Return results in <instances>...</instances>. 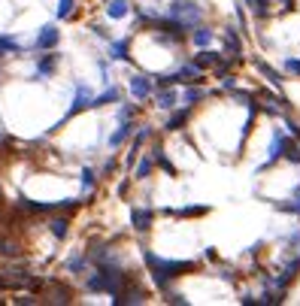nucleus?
Instances as JSON below:
<instances>
[{"label": "nucleus", "instance_id": "obj_8", "mask_svg": "<svg viewBox=\"0 0 300 306\" xmlns=\"http://www.w3.org/2000/svg\"><path fill=\"white\" fill-rule=\"evenodd\" d=\"M127 134H131V118H124V121H121V127L112 134V140H109V143H112V146H118L121 140H127Z\"/></svg>", "mask_w": 300, "mask_h": 306}, {"label": "nucleus", "instance_id": "obj_2", "mask_svg": "<svg viewBox=\"0 0 300 306\" xmlns=\"http://www.w3.org/2000/svg\"><path fill=\"white\" fill-rule=\"evenodd\" d=\"M170 15H173V18H185V24H191V21L200 18V9H197L191 0H176V3L170 6Z\"/></svg>", "mask_w": 300, "mask_h": 306}, {"label": "nucleus", "instance_id": "obj_1", "mask_svg": "<svg viewBox=\"0 0 300 306\" xmlns=\"http://www.w3.org/2000/svg\"><path fill=\"white\" fill-rule=\"evenodd\" d=\"M146 261H149V267H152V279H155L158 285H164V282H167V279H173V276H182V270H191V264L161 261V258H155L152 252H146Z\"/></svg>", "mask_w": 300, "mask_h": 306}, {"label": "nucleus", "instance_id": "obj_3", "mask_svg": "<svg viewBox=\"0 0 300 306\" xmlns=\"http://www.w3.org/2000/svg\"><path fill=\"white\" fill-rule=\"evenodd\" d=\"M58 36H61V33H58V27H55V24H46V27L39 30V39H36V46H39V49H52V46L58 42Z\"/></svg>", "mask_w": 300, "mask_h": 306}, {"label": "nucleus", "instance_id": "obj_6", "mask_svg": "<svg viewBox=\"0 0 300 306\" xmlns=\"http://www.w3.org/2000/svg\"><path fill=\"white\" fill-rule=\"evenodd\" d=\"M106 15H109V18H124V15H127V0H109Z\"/></svg>", "mask_w": 300, "mask_h": 306}, {"label": "nucleus", "instance_id": "obj_11", "mask_svg": "<svg viewBox=\"0 0 300 306\" xmlns=\"http://www.w3.org/2000/svg\"><path fill=\"white\" fill-rule=\"evenodd\" d=\"M112 58L127 61V42H112Z\"/></svg>", "mask_w": 300, "mask_h": 306}, {"label": "nucleus", "instance_id": "obj_9", "mask_svg": "<svg viewBox=\"0 0 300 306\" xmlns=\"http://www.w3.org/2000/svg\"><path fill=\"white\" fill-rule=\"evenodd\" d=\"M158 106L173 109V106H176V94H173V91H161V94H158Z\"/></svg>", "mask_w": 300, "mask_h": 306}, {"label": "nucleus", "instance_id": "obj_10", "mask_svg": "<svg viewBox=\"0 0 300 306\" xmlns=\"http://www.w3.org/2000/svg\"><path fill=\"white\" fill-rule=\"evenodd\" d=\"M55 64H58V58H55V55H42V58H39V73H52V70H55Z\"/></svg>", "mask_w": 300, "mask_h": 306}, {"label": "nucleus", "instance_id": "obj_15", "mask_svg": "<svg viewBox=\"0 0 300 306\" xmlns=\"http://www.w3.org/2000/svg\"><path fill=\"white\" fill-rule=\"evenodd\" d=\"M209 39H212V33H209V30H197V33H194V42H197V46H206Z\"/></svg>", "mask_w": 300, "mask_h": 306}, {"label": "nucleus", "instance_id": "obj_13", "mask_svg": "<svg viewBox=\"0 0 300 306\" xmlns=\"http://www.w3.org/2000/svg\"><path fill=\"white\" fill-rule=\"evenodd\" d=\"M188 118V112H179V115H173L170 121H167V130H179V124Z\"/></svg>", "mask_w": 300, "mask_h": 306}, {"label": "nucleus", "instance_id": "obj_17", "mask_svg": "<svg viewBox=\"0 0 300 306\" xmlns=\"http://www.w3.org/2000/svg\"><path fill=\"white\" fill-rule=\"evenodd\" d=\"M149 173H152V161H149V158H146V161H143V164H140V170H137V176H140V179H143V176H149Z\"/></svg>", "mask_w": 300, "mask_h": 306}, {"label": "nucleus", "instance_id": "obj_7", "mask_svg": "<svg viewBox=\"0 0 300 306\" xmlns=\"http://www.w3.org/2000/svg\"><path fill=\"white\" fill-rule=\"evenodd\" d=\"M131 218H134V228H137V231H146V228H149V222H152V215H149L146 209H134V215H131Z\"/></svg>", "mask_w": 300, "mask_h": 306}, {"label": "nucleus", "instance_id": "obj_5", "mask_svg": "<svg viewBox=\"0 0 300 306\" xmlns=\"http://www.w3.org/2000/svg\"><path fill=\"white\" fill-rule=\"evenodd\" d=\"M85 106H94V97L88 94V88H85V85H79V88H76V100H73L70 112H79V109H85Z\"/></svg>", "mask_w": 300, "mask_h": 306}, {"label": "nucleus", "instance_id": "obj_12", "mask_svg": "<svg viewBox=\"0 0 300 306\" xmlns=\"http://www.w3.org/2000/svg\"><path fill=\"white\" fill-rule=\"evenodd\" d=\"M118 97V91L115 88H109L106 94H100V97H94V106H103V103H109V100H115Z\"/></svg>", "mask_w": 300, "mask_h": 306}, {"label": "nucleus", "instance_id": "obj_14", "mask_svg": "<svg viewBox=\"0 0 300 306\" xmlns=\"http://www.w3.org/2000/svg\"><path fill=\"white\" fill-rule=\"evenodd\" d=\"M52 231H55V237H64L67 234V218H55L52 222Z\"/></svg>", "mask_w": 300, "mask_h": 306}, {"label": "nucleus", "instance_id": "obj_16", "mask_svg": "<svg viewBox=\"0 0 300 306\" xmlns=\"http://www.w3.org/2000/svg\"><path fill=\"white\" fill-rule=\"evenodd\" d=\"M70 12H73V0H61V6H58V15H61V18H67Z\"/></svg>", "mask_w": 300, "mask_h": 306}, {"label": "nucleus", "instance_id": "obj_4", "mask_svg": "<svg viewBox=\"0 0 300 306\" xmlns=\"http://www.w3.org/2000/svg\"><path fill=\"white\" fill-rule=\"evenodd\" d=\"M131 91H134L137 100H143V97L152 94V82H149L146 76H134V79H131Z\"/></svg>", "mask_w": 300, "mask_h": 306}]
</instances>
